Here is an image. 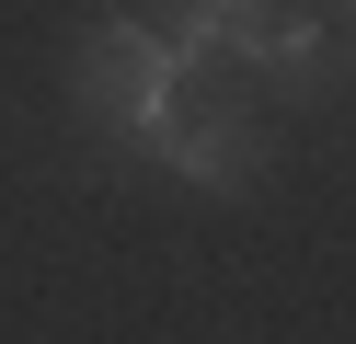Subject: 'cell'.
Here are the masks:
<instances>
[{
	"label": "cell",
	"instance_id": "cell-1",
	"mask_svg": "<svg viewBox=\"0 0 356 344\" xmlns=\"http://www.w3.org/2000/svg\"><path fill=\"white\" fill-rule=\"evenodd\" d=\"M81 104L115 115V126H149V115L172 104V58H161V35L104 12L92 35H81Z\"/></svg>",
	"mask_w": 356,
	"mask_h": 344
}]
</instances>
